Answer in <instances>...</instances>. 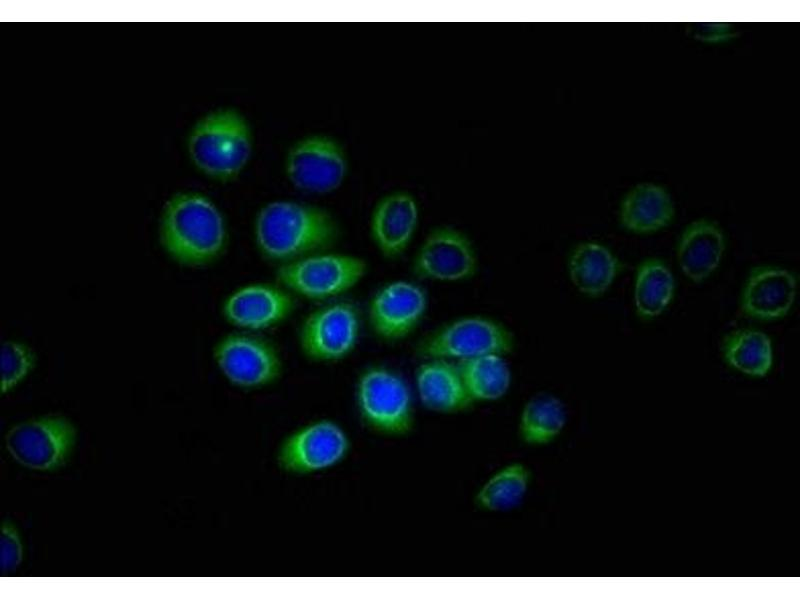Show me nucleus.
<instances>
[{"label": "nucleus", "instance_id": "nucleus-2", "mask_svg": "<svg viewBox=\"0 0 800 600\" xmlns=\"http://www.w3.org/2000/svg\"><path fill=\"white\" fill-rule=\"evenodd\" d=\"M160 239L166 252L188 266H205L225 251L228 231L224 216L206 195L185 191L165 204Z\"/></svg>", "mask_w": 800, "mask_h": 600}, {"label": "nucleus", "instance_id": "nucleus-17", "mask_svg": "<svg viewBox=\"0 0 800 600\" xmlns=\"http://www.w3.org/2000/svg\"><path fill=\"white\" fill-rule=\"evenodd\" d=\"M415 382L421 403L431 411L455 413L467 409L474 401L458 365L444 359H431L420 365Z\"/></svg>", "mask_w": 800, "mask_h": 600}, {"label": "nucleus", "instance_id": "nucleus-19", "mask_svg": "<svg viewBox=\"0 0 800 600\" xmlns=\"http://www.w3.org/2000/svg\"><path fill=\"white\" fill-rule=\"evenodd\" d=\"M674 206L667 190L655 183H641L624 197L620 207L621 224L635 233H650L667 226Z\"/></svg>", "mask_w": 800, "mask_h": 600}, {"label": "nucleus", "instance_id": "nucleus-28", "mask_svg": "<svg viewBox=\"0 0 800 600\" xmlns=\"http://www.w3.org/2000/svg\"><path fill=\"white\" fill-rule=\"evenodd\" d=\"M689 34L705 43H719L735 36L734 28L729 23H693L688 28Z\"/></svg>", "mask_w": 800, "mask_h": 600}, {"label": "nucleus", "instance_id": "nucleus-4", "mask_svg": "<svg viewBox=\"0 0 800 600\" xmlns=\"http://www.w3.org/2000/svg\"><path fill=\"white\" fill-rule=\"evenodd\" d=\"M354 399L359 421L370 432L402 437L413 429L411 391L396 371L381 365L365 367L357 375Z\"/></svg>", "mask_w": 800, "mask_h": 600}, {"label": "nucleus", "instance_id": "nucleus-23", "mask_svg": "<svg viewBox=\"0 0 800 600\" xmlns=\"http://www.w3.org/2000/svg\"><path fill=\"white\" fill-rule=\"evenodd\" d=\"M501 356L488 354L460 360L458 367L473 400L494 401L507 393L511 372Z\"/></svg>", "mask_w": 800, "mask_h": 600}, {"label": "nucleus", "instance_id": "nucleus-22", "mask_svg": "<svg viewBox=\"0 0 800 600\" xmlns=\"http://www.w3.org/2000/svg\"><path fill=\"white\" fill-rule=\"evenodd\" d=\"M530 479L531 473L523 463H510L496 471L480 487L474 501L482 510L509 511L523 502Z\"/></svg>", "mask_w": 800, "mask_h": 600}, {"label": "nucleus", "instance_id": "nucleus-18", "mask_svg": "<svg viewBox=\"0 0 800 600\" xmlns=\"http://www.w3.org/2000/svg\"><path fill=\"white\" fill-rule=\"evenodd\" d=\"M724 248V234L715 222L695 221L685 229L679 241V265L688 278L701 282L717 268Z\"/></svg>", "mask_w": 800, "mask_h": 600}, {"label": "nucleus", "instance_id": "nucleus-20", "mask_svg": "<svg viewBox=\"0 0 800 600\" xmlns=\"http://www.w3.org/2000/svg\"><path fill=\"white\" fill-rule=\"evenodd\" d=\"M568 270L572 283L581 293L597 297L610 287L620 270V264L605 246L584 242L572 251Z\"/></svg>", "mask_w": 800, "mask_h": 600}, {"label": "nucleus", "instance_id": "nucleus-11", "mask_svg": "<svg viewBox=\"0 0 800 600\" xmlns=\"http://www.w3.org/2000/svg\"><path fill=\"white\" fill-rule=\"evenodd\" d=\"M285 171L297 189L314 194L336 190L347 173L343 147L327 135H309L295 142L285 160Z\"/></svg>", "mask_w": 800, "mask_h": 600}, {"label": "nucleus", "instance_id": "nucleus-9", "mask_svg": "<svg viewBox=\"0 0 800 600\" xmlns=\"http://www.w3.org/2000/svg\"><path fill=\"white\" fill-rule=\"evenodd\" d=\"M76 435L75 426L67 418L43 416L14 425L5 436V445L22 466L51 471L69 459Z\"/></svg>", "mask_w": 800, "mask_h": 600}, {"label": "nucleus", "instance_id": "nucleus-21", "mask_svg": "<svg viewBox=\"0 0 800 600\" xmlns=\"http://www.w3.org/2000/svg\"><path fill=\"white\" fill-rule=\"evenodd\" d=\"M566 421L563 402L552 394L539 393L532 396L522 409L519 434L529 445H546L561 433Z\"/></svg>", "mask_w": 800, "mask_h": 600}, {"label": "nucleus", "instance_id": "nucleus-5", "mask_svg": "<svg viewBox=\"0 0 800 600\" xmlns=\"http://www.w3.org/2000/svg\"><path fill=\"white\" fill-rule=\"evenodd\" d=\"M367 271L364 258L328 249L278 265L275 279L294 296L323 301L353 289Z\"/></svg>", "mask_w": 800, "mask_h": 600}, {"label": "nucleus", "instance_id": "nucleus-16", "mask_svg": "<svg viewBox=\"0 0 800 600\" xmlns=\"http://www.w3.org/2000/svg\"><path fill=\"white\" fill-rule=\"evenodd\" d=\"M795 293L796 279L789 271L775 267H757L746 282L742 309L753 318L777 319L788 313Z\"/></svg>", "mask_w": 800, "mask_h": 600}, {"label": "nucleus", "instance_id": "nucleus-6", "mask_svg": "<svg viewBox=\"0 0 800 600\" xmlns=\"http://www.w3.org/2000/svg\"><path fill=\"white\" fill-rule=\"evenodd\" d=\"M352 441L335 419L320 417L299 425L279 442L277 467L292 476H309L339 466L349 456Z\"/></svg>", "mask_w": 800, "mask_h": 600}, {"label": "nucleus", "instance_id": "nucleus-24", "mask_svg": "<svg viewBox=\"0 0 800 600\" xmlns=\"http://www.w3.org/2000/svg\"><path fill=\"white\" fill-rule=\"evenodd\" d=\"M674 278L666 264L658 259L644 261L637 270L635 306L642 318L659 315L670 303Z\"/></svg>", "mask_w": 800, "mask_h": 600}, {"label": "nucleus", "instance_id": "nucleus-10", "mask_svg": "<svg viewBox=\"0 0 800 600\" xmlns=\"http://www.w3.org/2000/svg\"><path fill=\"white\" fill-rule=\"evenodd\" d=\"M513 337L500 323L484 317H465L455 320L422 341L421 356L430 359L458 358L482 355H503L511 351Z\"/></svg>", "mask_w": 800, "mask_h": 600}, {"label": "nucleus", "instance_id": "nucleus-26", "mask_svg": "<svg viewBox=\"0 0 800 600\" xmlns=\"http://www.w3.org/2000/svg\"><path fill=\"white\" fill-rule=\"evenodd\" d=\"M35 363L32 350L20 342L5 341L1 349L2 393L17 386L30 372Z\"/></svg>", "mask_w": 800, "mask_h": 600}, {"label": "nucleus", "instance_id": "nucleus-1", "mask_svg": "<svg viewBox=\"0 0 800 600\" xmlns=\"http://www.w3.org/2000/svg\"><path fill=\"white\" fill-rule=\"evenodd\" d=\"M339 228L325 209L293 200H274L263 205L253 224L258 253L278 265L328 250L337 241Z\"/></svg>", "mask_w": 800, "mask_h": 600}, {"label": "nucleus", "instance_id": "nucleus-3", "mask_svg": "<svg viewBox=\"0 0 800 600\" xmlns=\"http://www.w3.org/2000/svg\"><path fill=\"white\" fill-rule=\"evenodd\" d=\"M252 147L249 123L233 108H219L203 115L186 137V151L193 167L223 182L234 179L245 168Z\"/></svg>", "mask_w": 800, "mask_h": 600}, {"label": "nucleus", "instance_id": "nucleus-13", "mask_svg": "<svg viewBox=\"0 0 800 600\" xmlns=\"http://www.w3.org/2000/svg\"><path fill=\"white\" fill-rule=\"evenodd\" d=\"M427 307L425 291L415 283L397 280L386 283L371 296L367 320L372 333L392 342L408 336Z\"/></svg>", "mask_w": 800, "mask_h": 600}, {"label": "nucleus", "instance_id": "nucleus-14", "mask_svg": "<svg viewBox=\"0 0 800 600\" xmlns=\"http://www.w3.org/2000/svg\"><path fill=\"white\" fill-rule=\"evenodd\" d=\"M413 273L422 279L462 281L477 270V256L469 238L456 228L433 229L417 250Z\"/></svg>", "mask_w": 800, "mask_h": 600}, {"label": "nucleus", "instance_id": "nucleus-27", "mask_svg": "<svg viewBox=\"0 0 800 600\" xmlns=\"http://www.w3.org/2000/svg\"><path fill=\"white\" fill-rule=\"evenodd\" d=\"M23 544L18 529L4 522L0 537V567L2 573L14 571L22 562Z\"/></svg>", "mask_w": 800, "mask_h": 600}, {"label": "nucleus", "instance_id": "nucleus-7", "mask_svg": "<svg viewBox=\"0 0 800 600\" xmlns=\"http://www.w3.org/2000/svg\"><path fill=\"white\" fill-rule=\"evenodd\" d=\"M214 360L225 379L245 391L275 384L282 376L283 362L278 349L266 338L241 331L221 338L214 348Z\"/></svg>", "mask_w": 800, "mask_h": 600}, {"label": "nucleus", "instance_id": "nucleus-15", "mask_svg": "<svg viewBox=\"0 0 800 600\" xmlns=\"http://www.w3.org/2000/svg\"><path fill=\"white\" fill-rule=\"evenodd\" d=\"M419 220L415 197L404 190L390 192L374 206L369 234L377 251L387 259H395L409 246Z\"/></svg>", "mask_w": 800, "mask_h": 600}, {"label": "nucleus", "instance_id": "nucleus-8", "mask_svg": "<svg viewBox=\"0 0 800 600\" xmlns=\"http://www.w3.org/2000/svg\"><path fill=\"white\" fill-rule=\"evenodd\" d=\"M360 330V312L354 303L330 302L305 316L299 329V347L310 361L338 362L354 351Z\"/></svg>", "mask_w": 800, "mask_h": 600}, {"label": "nucleus", "instance_id": "nucleus-12", "mask_svg": "<svg viewBox=\"0 0 800 600\" xmlns=\"http://www.w3.org/2000/svg\"><path fill=\"white\" fill-rule=\"evenodd\" d=\"M295 296L280 284L250 282L234 289L224 300L225 320L241 331L255 332L276 327L295 309Z\"/></svg>", "mask_w": 800, "mask_h": 600}, {"label": "nucleus", "instance_id": "nucleus-25", "mask_svg": "<svg viewBox=\"0 0 800 600\" xmlns=\"http://www.w3.org/2000/svg\"><path fill=\"white\" fill-rule=\"evenodd\" d=\"M724 356L733 368L751 376H764L773 362L770 338L758 330L743 329L730 334Z\"/></svg>", "mask_w": 800, "mask_h": 600}]
</instances>
